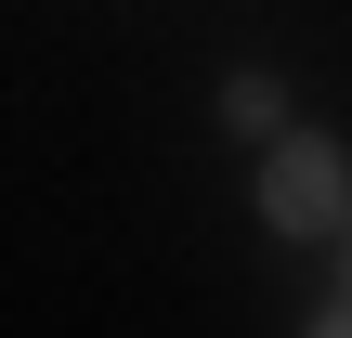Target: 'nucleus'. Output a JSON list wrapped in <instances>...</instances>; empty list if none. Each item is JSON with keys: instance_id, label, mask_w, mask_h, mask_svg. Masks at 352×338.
I'll list each match as a JSON object with an SVG mask.
<instances>
[{"instance_id": "nucleus-1", "label": "nucleus", "mask_w": 352, "mask_h": 338, "mask_svg": "<svg viewBox=\"0 0 352 338\" xmlns=\"http://www.w3.org/2000/svg\"><path fill=\"white\" fill-rule=\"evenodd\" d=\"M261 208H274L287 234H327V221H340V156H327V143H274V169H261Z\"/></svg>"}, {"instance_id": "nucleus-2", "label": "nucleus", "mask_w": 352, "mask_h": 338, "mask_svg": "<svg viewBox=\"0 0 352 338\" xmlns=\"http://www.w3.org/2000/svg\"><path fill=\"white\" fill-rule=\"evenodd\" d=\"M340 326H352V313H340Z\"/></svg>"}]
</instances>
